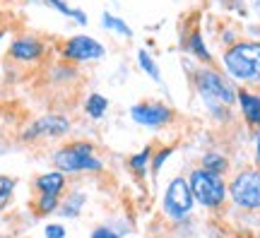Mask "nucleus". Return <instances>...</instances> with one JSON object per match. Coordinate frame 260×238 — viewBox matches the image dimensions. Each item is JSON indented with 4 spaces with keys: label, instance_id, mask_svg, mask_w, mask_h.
Segmentation results:
<instances>
[{
    "label": "nucleus",
    "instance_id": "f257e3e1",
    "mask_svg": "<svg viewBox=\"0 0 260 238\" xmlns=\"http://www.w3.org/2000/svg\"><path fill=\"white\" fill-rule=\"evenodd\" d=\"M195 84H198V92H200V96L205 99V104L210 106L212 113H217L219 118L229 116V111L224 109H229L236 101L239 92H234V87L224 80L222 75L214 73V70H200L195 75Z\"/></svg>",
    "mask_w": 260,
    "mask_h": 238
},
{
    "label": "nucleus",
    "instance_id": "f03ea898",
    "mask_svg": "<svg viewBox=\"0 0 260 238\" xmlns=\"http://www.w3.org/2000/svg\"><path fill=\"white\" fill-rule=\"evenodd\" d=\"M226 73L243 80V82H260V44L258 41H241L234 44L224 53Z\"/></svg>",
    "mask_w": 260,
    "mask_h": 238
},
{
    "label": "nucleus",
    "instance_id": "7ed1b4c3",
    "mask_svg": "<svg viewBox=\"0 0 260 238\" xmlns=\"http://www.w3.org/2000/svg\"><path fill=\"white\" fill-rule=\"evenodd\" d=\"M53 164L60 174H82V171H102L104 164L94 156V145L89 142H73L60 147L53 154Z\"/></svg>",
    "mask_w": 260,
    "mask_h": 238
},
{
    "label": "nucleus",
    "instance_id": "20e7f679",
    "mask_svg": "<svg viewBox=\"0 0 260 238\" xmlns=\"http://www.w3.org/2000/svg\"><path fill=\"white\" fill-rule=\"evenodd\" d=\"M190 192H193L195 202H200L203 207H219L226 197V185H224L222 176L217 174H210V171H205V168H195L193 174H190Z\"/></svg>",
    "mask_w": 260,
    "mask_h": 238
},
{
    "label": "nucleus",
    "instance_id": "39448f33",
    "mask_svg": "<svg viewBox=\"0 0 260 238\" xmlns=\"http://www.w3.org/2000/svg\"><path fill=\"white\" fill-rule=\"evenodd\" d=\"M232 200L243 210H260V171L246 168L229 185Z\"/></svg>",
    "mask_w": 260,
    "mask_h": 238
},
{
    "label": "nucleus",
    "instance_id": "423d86ee",
    "mask_svg": "<svg viewBox=\"0 0 260 238\" xmlns=\"http://www.w3.org/2000/svg\"><path fill=\"white\" fill-rule=\"evenodd\" d=\"M195 205V197L190 192V183L186 178H174L164 192V212L171 219H183L190 214Z\"/></svg>",
    "mask_w": 260,
    "mask_h": 238
},
{
    "label": "nucleus",
    "instance_id": "0eeeda50",
    "mask_svg": "<svg viewBox=\"0 0 260 238\" xmlns=\"http://www.w3.org/2000/svg\"><path fill=\"white\" fill-rule=\"evenodd\" d=\"M130 118L145 128H161L174 120V111L164 104H135L130 109Z\"/></svg>",
    "mask_w": 260,
    "mask_h": 238
},
{
    "label": "nucleus",
    "instance_id": "6e6552de",
    "mask_svg": "<svg viewBox=\"0 0 260 238\" xmlns=\"http://www.w3.org/2000/svg\"><path fill=\"white\" fill-rule=\"evenodd\" d=\"M70 130V120L65 116H58V113H51V116H44L39 118L31 128L24 132V140H37V138H60Z\"/></svg>",
    "mask_w": 260,
    "mask_h": 238
},
{
    "label": "nucleus",
    "instance_id": "1a4fd4ad",
    "mask_svg": "<svg viewBox=\"0 0 260 238\" xmlns=\"http://www.w3.org/2000/svg\"><path fill=\"white\" fill-rule=\"evenodd\" d=\"M63 53L70 60H96L104 55V46L92 37H73L65 44Z\"/></svg>",
    "mask_w": 260,
    "mask_h": 238
},
{
    "label": "nucleus",
    "instance_id": "9d476101",
    "mask_svg": "<svg viewBox=\"0 0 260 238\" xmlns=\"http://www.w3.org/2000/svg\"><path fill=\"white\" fill-rule=\"evenodd\" d=\"M10 55L17 58V60H24V63H31V60H39L44 55V44L39 39H31V37H24V39H17L12 41L10 46Z\"/></svg>",
    "mask_w": 260,
    "mask_h": 238
},
{
    "label": "nucleus",
    "instance_id": "9b49d317",
    "mask_svg": "<svg viewBox=\"0 0 260 238\" xmlns=\"http://www.w3.org/2000/svg\"><path fill=\"white\" fill-rule=\"evenodd\" d=\"M37 190L41 195H60L65 190V176L60 171H48L37 178Z\"/></svg>",
    "mask_w": 260,
    "mask_h": 238
},
{
    "label": "nucleus",
    "instance_id": "f8f14e48",
    "mask_svg": "<svg viewBox=\"0 0 260 238\" xmlns=\"http://www.w3.org/2000/svg\"><path fill=\"white\" fill-rule=\"evenodd\" d=\"M236 101L241 104L243 118L248 120L251 125H260V96L251 92H239Z\"/></svg>",
    "mask_w": 260,
    "mask_h": 238
},
{
    "label": "nucleus",
    "instance_id": "ddd939ff",
    "mask_svg": "<svg viewBox=\"0 0 260 238\" xmlns=\"http://www.w3.org/2000/svg\"><path fill=\"white\" fill-rule=\"evenodd\" d=\"M226 166H229V161H226L222 154H217V152H210V154L203 156V168L210 171V174L222 176L224 171H226Z\"/></svg>",
    "mask_w": 260,
    "mask_h": 238
},
{
    "label": "nucleus",
    "instance_id": "4468645a",
    "mask_svg": "<svg viewBox=\"0 0 260 238\" xmlns=\"http://www.w3.org/2000/svg\"><path fill=\"white\" fill-rule=\"evenodd\" d=\"M106 109H109V101H106V96H102V94H92V96L87 99V104H84L87 116H92V118H102L104 113H106Z\"/></svg>",
    "mask_w": 260,
    "mask_h": 238
},
{
    "label": "nucleus",
    "instance_id": "2eb2a0df",
    "mask_svg": "<svg viewBox=\"0 0 260 238\" xmlns=\"http://www.w3.org/2000/svg\"><path fill=\"white\" fill-rule=\"evenodd\" d=\"M188 48H190V51H193V53L198 55L200 60H207V63L212 60L210 51H207V48H205V44H203V37H200V31H193V34H190V39H188Z\"/></svg>",
    "mask_w": 260,
    "mask_h": 238
},
{
    "label": "nucleus",
    "instance_id": "dca6fc26",
    "mask_svg": "<svg viewBox=\"0 0 260 238\" xmlns=\"http://www.w3.org/2000/svg\"><path fill=\"white\" fill-rule=\"evenodd\" d=\"M102 24H104L106 29H113V31H118L121 37H133V31H130L128 24H125L123 19H118V17H113V15H109V12H106V15L102 17Z\"/></svg>",
    "mask_w": 260,
    "mask_h": 238
},
{
    "label": "nucleus",
    "instance_id": "f3484780",
    "mask_svg": "<svg viewBox=\"0 0 260 238\" xmlns=\"http://www.w3.org/2000/svg\"><path fill=\"white\" fill-rule=\"evenodd\" d=\"M149 156H152V149H142L140 154L130 156V168L135 171L138 176H145V171H147V164H149Z\"/></svg>",
    "mask_w": 260,
    "mask_h": 238
},
{
    "label": "nucleus",
    "instance_id": "a211bd4d",
    "mask_svg": "<svg viewBox=\"0 0 260 238\" xmlns=\"http://www.w3.org/2000/svg\"><path fill=\"white\" fill-rule=\"evenodd\" d=\"M138 60H140V65H142V70L154 80V82H161V75H159V67H157V63L149 58V53L147 51H140L138 53Z\"/></svg>",
    "mask_w": 260,
    "mask_h": 238
},
{
    "label": "nucleus",
    "instance_id": "6ab92c4d",
    "mask_svg": "<svg viewBox=\"0 0 260 238\" xmlns=\"http://www.w3.org/2000/svg\"><path fill=\"white\" fill-rule=\"evenodd\" d=\"M41 3H46V5H51V8L60 10V12H63L65 17H75V19H77V22H80V24H84V22H87V17H84V15H82V12H80V10L68 8V5H65L63 0H41Z\"/></svg>",
    "mask_w": 260,
    "mask_h": 238
},
{
    "label": "nucleus",
    "instance_id": "aec40b11",
    "mask_svg": "<svg viewBox=\"0 0 260 238\" xmlns=\"http://www.w3.org/2000/svg\"><path fill=\"white\" fill-rule=\"evenodd\" d=\"M12 190H15V178H10V176H0V210L10 202Z\"/></svg>",
    "mask_w": 260,
    "mask_h": 238
},
{
    "label": "nucleus",
    "instance_id": "412c9836",
    "mask_svg": "<svg viewBox=\"0 0 260 238\" xmlns=\"http://www.w3.org/2000/svg\"><path fill=\"white\" fill-rule=\"evenodd\" d=\"M58 210V197L56 195H41L37 202V212L39 214H51Z\"/></svg>",
    "mask_w": 260,
    "mask_h": 238
},
{
    "label": "nucleus",
    "instance_id": "4be33fe9",
    "mask_svg": "<svg viewBox=\"0 0 260 238\" xmlns=\"http://www.w3.org/2000/svg\"><path fill=\"white\" fill-rule=\"evenodd\" d=\"M82 202H84V195L82 192H75V197H70V200L65 202L68 207H63L60 214H65V217H77V214H80V207H82Z\"/></svg>",
    "mask_w": 260,
    "mask_h": 238
},
{
    "label": "nucleus",
    "instance_id": "5701e85b",
    "mask_svg": "<svg viewBox=\"0 0 260 238\" xmlns=\"http://www.w3.org/2000/svg\"><path fill=\"white\" fill-rule=\"evenodd\" d=\"M174 154V147H164L161 152H159L157 156H154V161H152V171H154V176L161 171V166H164V161H167L169 156Z\"/></svg>",
    "mask_w": 260,
    "mask_h": 238
},
{
    "label": "nucleus",
    "instance_id": "b1692460",
    "mask_svg": "<svg viewBox=\"0 0 260 238\" xmlns=\"http://www.w3.org/2000/svg\"><path fill=\"white\" fill-rule=\"evenodd\" d=\"M44 233H46V238H65V229L60 224H48Z\"/></svg>",
    "mask_w": 260,
    "mask_h": 238
},
{
    "label": "nucleus",
    "instance_id": "393cba45",
    "mask_svg": "<svg viewBox=\"0 0 260 238\" xmlns=\"http://www.w3.org/2000/svg\"><path fill=\"white\" fill-rule=\"evenodd\" d=\"M89 238H118V233L116 231H111L109 226H99V229L92 231V236Z\"/></svg>",
    "mask_w": 260,
    "mask_h": 238
},
{
    "label": "nucleus",
    "instance_id": "a878e982",
    "mask_svg": "<svg viewBox=\"0 0 260 238\" xmlns=\"http://www.w3.org/2000/svg\"><path fill=\"white\" fill-rule=\"evenodd\" d=\"M255 161L260 164V132H258V138H255Z\"/></svg>",
    "mask_w": 260,
    "mask_h": 238
},
{
    "label": "nucleus",
    "instance_id": "bb28decb",
    "mask_svg": "<svg viewBox=\"0 0 260 238\" xmlns=\"http://www.w3.org/2000/svg\"><path fill=\"white\" fill-rule=\"evenodd\" d=\"M0 37H3V31H0Z\"/></svg>",
    "mask_w": 260,
    "mask_h": 238
},
{
    "label": "nucleus",
    "instance_id": "cd10ccee",
    "mask_svg": "<svg viewBox=\"0 0 260 238\" xmlns=\"http://www.w3.org/2000/svg\"><path fill=\"white\" fill-rule=\"evenodd\" d=\"M0 238H5V236H0Z\"/></svg>",
    "mask_w": 260,
    "mask_h": 238
}]
</instances>
